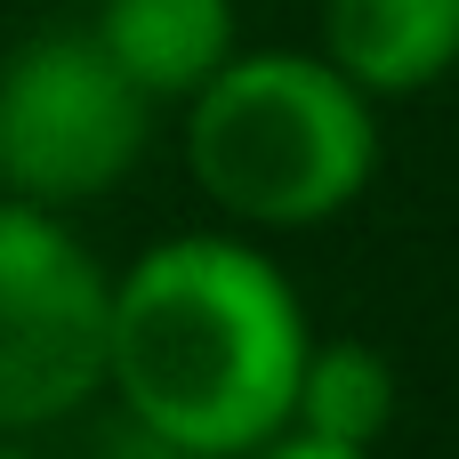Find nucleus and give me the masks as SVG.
<instances>
[{
	"instance_id": "nucleus-4",
	"label": "nucleus",
	"mask_w": 459,
	"mask_h": 459,
	"mask_svg": "<svg viewBox=\"0 0 459 459\" xmlns=\"http://www.w3.org/2000/svg\"><path fill=\"white\" fill-rule=\"evenodd\" d=\"M105 307L97 258L48 210L0 194V436L73 420L105 387Z\"/></svg>"
},
{
	"instance_id": "nucleus-8",
	"label": "nucleus",
	"mask_w": 459,
	"mask_h": 459,
	"mask_svg": "<svg viewBox=\"0 0 459 459\" xmlns=\"http://www.w3.org/2000/svg\"><path fill=\"white\" fill-rule=\"evenodd\" d=\"M258 459H371L363 444H331V436H307V428H282L274 444H258Z\"/></svg>"
},
{
	"instance_id": "nucleus-7",
	"label": "nucleus",
	"mask_w": 459,
	"mask_h": 459,
	"mask_svg": "<svg viewBox=\"0 0 459 459\" xmlns=\"http://www.w3.org/2000/svg\"><path fill=\"white\" fill-rule=\"evenodd\" d=\"M403 403V379L379 347L363 339H331V347H307L299 363V395H290V428L307 436H331V444H379L387 420Z\"/></svg>"
},
{
	"instance_id": "nucleus-10",
	"label": "nucleus",
	"mask_w": 459,
	"mask_h": 459,
	"mask_svg": "<svg viewBox=\"0 0 459 459\" xmlns=\"http://www.w3.org/2000/svg\"><path fill=\"white\" fill-rule=\"evenodd\" d=\"M0 194H8V169H0Z\"/></svg>"
},
{
	"instance_id": "nucleus-2",
	"label": "nucleus",
	"mask_w": 459,
	"mask_h": 459,
	"mask_svg": "<svg viewBox=\"0 0 459 459\" xmlns=\"http://www.w3.org/2000/svg\"><path fill=\"white\" fill-rule=\"evenodd\" d=\"M186 169L250 226H323L371 186L379 121L331 56L258 48L186 97Z\"/></svg>"
},
{
	"instance_id": "nucleus-6",
	"label": "nucleus",
	"mask_w": 459,
	"mask_h": 459,
	"mask_svg": "<svg viewBox=\"0 0 459 459\" xmlns=\"http://www.w3.org/2000/svg\"><path fill=\"white\" fill-rule=\"evenodd\" d=\"M89 32L161 105V97H194L234 56V0H97Z\"/></svg>"
},
{
	"instance_id": "nucleus-3",
	"label": "nucleus",
	"mask_w": 459,
	"mask_h": 459,
	"mask_svg": "<svg viewBox=\"0 0 459 459\" xmlns=\"http://www.w3.org/2000/svg\"><path fill=\"white\" fill-rule=\"evenodd\" d=\"M153 129V97L97 48L89 24L32 32L0 65V169L8 202L65 210L113 194Z\"/></svg>"
},
{
	"instance_id": "nucleus-1",
	"label": "nucleus",
	"mask_w": 459,
	"mask_h": 459,
	"mask_svg": "<svg viewBox=\"0 0 459 459\" xmlns=\"http://www.w3.org/2000/svg\"><path fill=\"white\" fill-rule=\"evenodd\" d=\"M307 315L282 266L234 234L153 242L105 307V387L194 459H242L290 428Z\"/></svg>"
},
{
	"instance_id": "nucleus-5",
	"label": "nucleus",
	"mask_w": 459,
	"mask_h": 459,
	"mask_svg": "<svg viewBox=\"0 0 459 459\" xmlns=\"http://www.w3.org/2000/svg\"><path fill=\"white\" fill-rule=\"evenodd\" d=\"M323 56L363 97L436 89L459 65V0H323Z\"/></svg>"
},
{
	"instance_id": "nucleus-9",
	"label": "nucleus",
	"mask_w": 459,
	"mask_h": 459,
	"mask_svg": "<svg viewBox=\"0 0 459 459\" xmlns=\"http://www.w3.org/2000/svg\"><path fill=\"white\" fill-rule=\"evenodd\" d=\"M0 459H24V452H8V444H0Z\"/></svg>"
}]
</instances>
